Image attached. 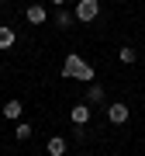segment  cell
Listing matches in <instances>:
<instances>
[{"instance_id":"4fadbf2b","label":"cell","mask_w":145,"mask_h":156,"mask_svg":"<svg viewBox=\"0 0 145 156\" xmlns=\"http://www.w3.org/2000/svg\"><path fill=\"white\" fill-rule=\"evenodd\" d=\"M49 4H52V7H66V0H49Z\"/></svg>"},{"instance_id":"30bf717a","label":"cell","mask_w":145,"mask_h":156,"mask_svg":"<svg viewBox=\"0 0 145 156\" xmlns=\"http://www.w3.org/2000/svg\"><path fill=\"white\" fill-rule=\"evenodd\" d=\"M14 42H17V31L11 28V24H0V52H7Z\"/></svg>"},{"instance_id":"5bb4252c","label":"cell","mask_w":145,"mask_h":156,"mask_svg":"<svg viewBox=\"0 0 145 156\" xmlns=\"http://www.w3.org/2000/svg\"><path fill=\"white\" fill-rule=\"evenodd\" d=\"M0 4H7V0H0Z\"/></svg>"},{"instance_id":"9a60e30c","label":"cell","mask_w":145,"mask_h":156,"mask_svg":"<svg viewBox=\"0 0 145 156\" xmlns=\"http://www.w3.org/2000/svg\"><path fill=\"white\" fill-rule=\"evenodd\" d=\"M86 156H93V153H86Z\"/></svg>"},{"instance_id":"52a82bcc","label":"cell","mask_w":145,"mask_h":156,"mask_svg":"<svg viewBox=\"0 0 145 156\" xmlns=\"http://www.w3.org/2000/svg\"><path fill=\"white\" fill-rule=\"evenodd\" d=\"M66 149H69L66 135H49V142H45V153L49 156H66Z\"/></svg>"},{"instance_id":"7c38bea8","label":"cell","mask_w":145,"mask_h":156,"mask_svg":"<svg viewBox=\"0 0 145 156\" xmlns=\"http://www.w3.org/2000/svg\"><path fill=\"white\" fill-rule=\"evenodd\" d=\"M31 135H35V128H31L28 122H14V139H17V142L31 139Z\"/></svg>"},{"instance_id":"7a4b0ae2","label":"cell","mask_w":145,"mask_h":156,"mask_svg":"<svg viewBox=\"0 0 145 156\" xmlns=\"http://www.w3.org/2000/svg\"><path fill=\"white\" fill-rule=\"evenodd\" d=\"M72 14H76L79 24H93L97 17H100V0H76Z\"/></svg>"},{"instance_id":"277c9868","label":"cell","mask_w":145,"mask_h":156,"mask_svg":"<svg viewBox=\"0 0 145 156\" xmlns=\"http://www.w3.org/2000/svg\"><path fill=\"white\" fill-rule=\"evenodd\" d=\"M24 17H28V24H49L45 4H28V7H24Z\"/></svg>"},{"instance_id":"2e32d148","label":"cell","mask_w":145,"mask_h":156,"mask_svg":"<svg viewBox=\"0 0 145 156\" xmlns=\"http://www.w3.org/2000/svg\"><path fill=\"white\" fill-rule=\"evenodd\" d=\"M0 122H4V118H0Z\"/></svg>"},{"instance_id":"8992f818","label":"cell","mask_w":145,"mask_h":156,"mask_svg":"<svg viewBox=\"0 0 145 156\" xmlns=\"http://www.w3.org/2000/svg\"><path fill=\"white\" fill-rule=\"evenodd\" d=\"M72 21H76V14H72L69 7H56V14H52V24H56L59 31H66V28H72Z\"/></svg>"},{"instance_id":"3957f363","label":"cell","mask_w":145,"mask_h":156,"mask_svg":"<svg viewBox=\"0 0 145 156\" xmlns=\"http://www.w3.org/2000/svg\"><path fill=\"white\" fill-rule=\"evenodd\" d=\"M128 104H124V101H111V104H107V122L111 125H128Z\"/></svg>"},{"instance_id":"ba28073f","label":"cell","mask_w":145,"mask_h":156,"mask_svg":"<svg viewBox=\"0 0 145 156\" xmlns=\"http://www.w3.org/2000/svg\"><path fill=\"white\" fill-rule=\"evenodd\" d=\"M69 118H72V125H76V128H86V125H90V104H86V101H83V104H76V108L69 111Z\"/></svg>"},{"instance_id":"9c48e42d","label":"cell","mask_w":145,"mask_h":156,"mask_svg":"<svg viewBox=\"0 0 145 156\" xmlns=\"http://www.w3.org/2000/svg\"><path fill=\"white\" fill-rule=\"evenodd\" d=\"M107 101V87L104 83H90L86 87V104H104Z\"/></svg>"},{"instance_id":"6da1fadb","label":"cell","mask_w":145,"mask_h":156,"mask_svg":"<svg viewBox=\"0 0 145 156\" xmlns=\"http://www.w3.org/2000/svg\"><path fill=\"white\" fill-rule=\"evenodd\" d=\"M97 69L90 66V62L79 56V52H69L66 62H62V80H83V83H93Z\"/></svg>"},{"instance_id":"8fae6325","label":"cell","mask_w":145,"mask_h":156,"mask_svg":"<svg viewBox=\"0 0 145 156\" xmlns=\"http://www.w3.org/2000/svg\"><path fill=\"white\" fill-rule=\"evenodd\" d=\"M135 59H138V52H135L131 45H121V49H117V62H121V66H131Z\"/></svg>"},{"instance_id":"5b68a950","label":"cell","mask_w":145,"mask_h":156,"mask_svg":"<svg viewBox=\"0 0 145 156\" xmlns=\"http://www.w3.org/2000/svg\"><path fill=\"white\" fill-rule=\"evenodd\" d=\"M21 115H24V104L17 97H11L4 108H0V118H7V122H21Z\"/></svg>"}]
</instances>
